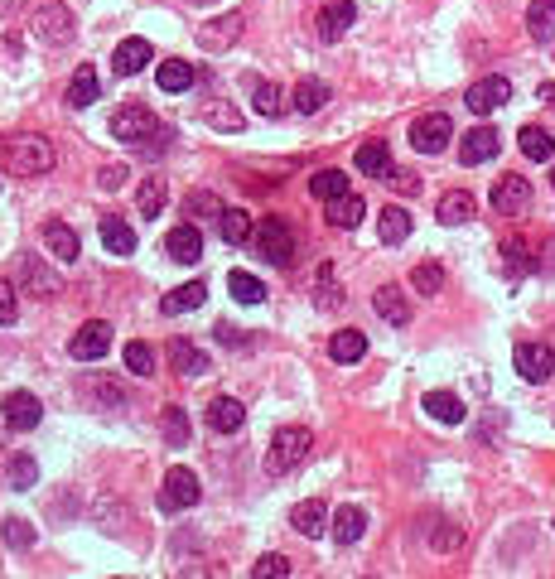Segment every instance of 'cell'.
<instances>
[{
	"label": "cell",
	"mask_w": 555,
	"mask_h": 579,
	"mask_svg": "<svg viewBox=\"0 0 555 579\" xmlns=\"http://www.w3.org/2000/svg\"><path fill=\"white\" fill-rule=\"evenodd\" d=\"M54 145L44 136H10L5 140V165L15 169L20 179H34V174H49L54 169Z\"/></svg>",
	"instance_id": "cell-1"
},
{
	"label": "cell",
	"mask_w": 555,
	"mask_h": 579,
	"mask_svg": "<svg viewBox=\"0 0 555 579\" xmlns=\"http://www.w3.org/2000/svg\"><path fill=\"white\" fill-rule=\"evenodd\" d=\"M29 29L44 39V44H68L73 34H78V25H73V10L63 5V0H34L29 5Z\"/></svg>",
	"instance_id": "cell-2"
},
{
	"label": "cell",
	"mask_w": 555,
	"mask_h": 579,
	"mask_svg": "<svg viewBox=\"0 0 555 579\" xmlns=\"http://www.w3.org/2000/svg\"><path fill=\"white\" fill-rule=\"evenodd\" d=\"M314 449V435H309L305 425H280L276 435H271V454H266V464L271 473H290L305 464V454Z\"/></svg>",
	"instance_id": "cell-3"
},
{
	"label": "cell",
	"mask_w": 555,
	"mask_h": 579,
	"mask_svg": "<svg viewBox=\"0 0 555 579\" xmlns=\"http://www.w3.org/2000/svg\"><path fill=\"white\" fill-rule=\"evenodd\" d=\"M155 131H160L155 111L140 107V102H126V107H116V116H111V136L126 140V145H145V136H155Z\"/></svg>",
	"instance_id": "cell-4"
},
{
	"label": "cell",
	"mask_w": 555,
	"mask_h": 579,
	"mask_svg": "<svg viewBox=\"0 0 555 579\" xmlns=\"http://www.w3.org/2000/svg\"><path fill=\"white\" fill-rule=\"evenodd\" d=\"M256 247H261V256H266L271 266H290V256H295V232H290V222L285 218H261Z\"/></svg>",
	"instance_id": "cell-5"
},
{
	"label": "cell",
	"mask_w": 555,
	"mask_h": 579,
	"mask_svg": "<svg viewBox=\"0 0 555 579\" xmlns=\"http://www.w3.org/2000/svg\"><path fill=\"white\" fill-rule=\"evenodd\" d=\"M198 497H203V488H198L194 469H169L165 488H160V512H189Z\"/></svg>",
	"instance_id": "cell-6"
},
{
	"label": "cell",
	"mask_w": 555,
	"mask_h": 579,
	"mask_svg": "<svg viewBox=\"0 0 555 579\" xmlns=\"http://www.w3.org/2000/svg\"><path fill=\"white\" fill-rule=\"evenodd\" d=\"M449 140H454V121L444 111H430V116H420L416 126H411V145H416L420 155H440Z\"/></svg>",
	"instance_id": "cell-7"
},
{
	"label": "cell",
	"mask_w": 555,
	"mask_h": 579,
	"mask_svg": "<svg viewBox=\"0 0 555 579\" xmlns=\"http://www.w3.org/2000/svg\"><path fill=\"white\" fill-rule=\"evenodd\" d=\"M507 97H512V83L493 73V78H478V83L464 92V107H469L473 116H493L498 107H507Z\"/></svg>",
	"instance_id": "cell-8"
},
{
	"label": "cell",
	"mask_w": 555,
	"mask_h": 579,
	"mask_svg": "<svg viewBox=\"0 0 555 579\" xmlns=\"http://www.w3.org/2000/svg\"><path fill=\"white\" fill-rule=\"evenodd\" d=\"M107 348H111V324L107 319H87L83 329L73 333V343H68V353H73L78 362L107 358Z\"/></svg>",
	"instance_id": "cell-9"
},
{
	"label": "cell",
	"mask_w": 555,
	"mask_h": 579,
	"mask_svg": "<svg viewBox=\"0 0 555 579\" xmlns=\"http://www.w3.org/2000/svg\"><path fill=\"white\" fill-rule=\"evenodd\" d=\"M493 208H498L502 218L527 213L531 208V179H522V174H502L498 184H493Z\"/></svg>",
	"instance_id": "cell-10"
},
{
	"label": "cell",
	"mask_w": 555,
	"mask_h": 579,
	"mask_svg": "<svg viewBox=\"0 0 555 579\" xmlns=\"http://www.w3.org/2000/svg\"><path fill=\"white\" fill-rule=\"evenodd\" d=\"M242 39V15L237 10H227L222 20H208V25H198V44L208 49V54H218V49H232Z\"/></svg>",
	"instance_id": "cell-11"
},
{
	"label": "cell",
	"mask_w": 555,
	"mask_h": 579,
	"mask_svg": "<svg viewBox=\"0 0 555 579\" xmlns=\"http://www.w3.org/2000/svg\"><path fill=\"white\" fill-rule=\"evenodd\" d=\"M353 15H358V5L353 0H324V10H319V39L324 44H338L343 34H348V25H353Z\"/></svg>",
	"instance_id": "cell-12"
},
{
	"label": "cell",
	"mask_w": 555,
	"mask_h": 579,
	"mask_svg": "<svg viewBox=\"0 0 555 579\" xmlns=\"http://www.w3.org/2000/svg\"><path fill=\"white\" fill-rule=\"evenodd\" d=\"M512 362H517V372H522L527 382H546V377L555 372V353L546 348V343H517Z\"/></svg>",
	"instance_id": "cell-13"
},
{
	"label": "cell",
	"mask_w": 555,
	"mask_h": 579,
	"mask_svg": "<svg viewBox=\"0 0 555 579\" xmlns=\"http://www.w3.org/2000/svg\"><path fill=\"white\" fill-rule=\"evenodd\" d=\"M0 411H5V430H34V425L44 420V406H39L29 391H10V396L0 401Z\"/></svg>",
	"instance_id": "cell-14"
},
{
	"label": "cell",
	"mask_w": 555,
	"mask_h": 579,
	"mask_svg": "<svg viewBox=\"0 0 555 579\" xmlns=\"http://www.w3.org/2000/svg\"><path fill=\"white\" fill-rule=\"evenodd\" d=\"M498 150H502V136L493 126H473L469 136H464V145H459V160L464 165H488Z\"/></svg>",
	"instance_id": "cell-15"
},
{
	"label": "cell",
	"mask_w": 555,
	"mask_h": 579,
	"mask_svg": "<svg viewBox=\"0 0 555 579\" xmlns=\"http://www.w3.org/2000/svg\"><path fill=\"white\" fill-rule=\"evenodd\" d=\"M372 309L387 319L391 329H406V324H411V300H406L401 285H382V290L372 295Z\"/></svg>",
	"instance_id": "cell-16"
},
{
	"label": "cell",
	"mask_w": 555,
	"mask_h": 579,
	"mask_svg": "<svg viewBox=\"0 0 555 579\" xmlns=\"http://www.w3.org/2000/svg\"><path fill=\"white\" fill-rule=\"evenodd\" d=\"M165 251H169V261H203V232H198L194 222H179V227H169Z\"/></svg>",
	"instance_id": "cell-17"
},
{
	"label": "cell",
	"mask_w": 555,
	"mask_h": 579,
	"mask_svg": "<svg viewBox=\"0 0 555 579\" xmlns=\"http://www.w3.org/2000/svg\"><path fill=\"white\" fill-rule=\"evenodd\" d=\"M150 58H155L150 39H121V44H116V54H111V68H116L121 78H136Z\"/></svg>",
	"instance_id": "cell-18"
},
{
	"label": "cell",
	"mask_w": 555,
	"mask_h": 579,
	"mask_svg": "<svg viewBox=\"0 0 555 579\" xmlns=\"http://www.w3.org/2000/svg\"><path fill=\"white\" fill-rule=\"evenodd\" d=\"M39 237H44V247L54 251L58 261H68V266H73V261H78V232H73V227H68V222H58V218H49L44 222V232H39Z\"/></svg>",
	"instance_id": "cell-19"
},
{
	"label": "cell",
	"mask_w": 555,
	"mask_h": 579,
	"mask_svg": "<svg viewBox=\"0 0 555 579\" xmlns=\"http://www.w3.org/2000/svg\"><path fill=\"white\" fill-rule=\"evenodd\" d=\"M290 522H295V531H300V536H309V541H314V536H324V531H329V502L309 497V502H300V507H295V517H290Z\"/></svg>",
	"instance_id": "cell-20"
},
{
	"label": "cell",
	"mask_w": 555,
	"mask_h": 579,
	"mask_svg": "<svg viewBox=\"0 0 555 579\" xmlns=\"http://www.w3.org/2000/svg\"><path fill=\"white\" fill-rule=\"evenodd\" d=\"M242 420H247L242 401H232V396H213V401H208V425H213L218 435H232V430H242Z\"/></svg>",
	"instance_id": "cell-21"
},
{
	"label": "cell",
	"mask_w": 555,
	"mask_h": 579,
	"mask_svg": "<svg viewBox=\"0 0 555 579\" xmlns=\"http://www.w3.org/2000/svg\"><path fill=\"white\" fill-rule=\"evenodd\" d=\"M20 276H25L29 295H39V300H54L58 290H63V285H58V276H54V271H49V266H44V261H39V256H25V266H20Z\"/></svg>",
	"instance_id": "cell-22"
},
{
	"label": "cell",
	"mask_w": 555,
	"mask_h": 579,
	"mask_svg": "<svg viewBox=\"0 0 555 579\" xmlns=\"http://www.w3.org/2000/svg\"><path fill=\"white\" fill-rule=\"evenodd\" d=\"M329 531H333L338 546H358L362 531H367V512H362V507H338V517L329 522Z\"/></svg>",
	"instance_id": "cell-23"
},
{
	"label": "cell",
	"mask_w": 555,
	"mask_h": 579,
	"mask_svg": "<svg viewBox=\"0 0 555 579\" xmlns=\"http://www.w3.org/2000/svg\"><path fill=\"white\" fill-rule=\"evenodd\" d=\"M102 247L111 256H136V227L126 218H102Z\"/></svg>",
	"instance_id": "cell-24"
},
{
	"label": "cell",
	"mask_w": 555,
	"mask_h": 579,
	"mask_svg": "<svg viewBox=\"0 0 555 579\" xmlns=\"http://www.w3.org/2000/svg\"><path fill=\"white\" fill-rule=\"evenodd\" d=\"M169 362H174V372H179V377H203V372L213 367L208 353L194 348V343H169Z\"/></svg>",
	"instance_id": "cell-25"
},
{
	"label": "cell",
	"mask_w": 555,
	"mask_h": 579,
	"mask_svg": "<svg viewBox=\"0 0 555 579\" xmlns=\"http://www.w3.org/2000/svg\"><path fill=\"white\" fill-rule=\"evenodd\" d=\"M155 83H160V92H189V87L198 83V73H194V63H184V58H169V63H160Z\"/></svg>",
	"instance_id": "cell-26"
},
{
	"label": "cell",
	"mask_w": 555,
	"mask_h": 579,
	"mask_svg": "<svg viewBox=\"0 0 555 579\" xmlns=\"http://www.w3.org/2000/svg\"><path fill=\"white\" fill-rule=\"evenodd\" d=\"M377 232H382V242H387V247H401V242L411 237V213H406V208H396V203L382 208V213H377Z\"/></svg>",
	"instance_id": "cell-27"
},
{
	"label": "cell",
	"mask_w": 555,
	"mask_h": 579,
	"mask_svg": "<svg viewBox=\"0 0 555 579\" xmlns=\"http://www.w3.org/2000/svg\"><path fill=\"white\" fill-rule=\"evenodd\" d=\"M97 92H102V87H97V68H92V63H78V73H73V83H68V107H92V102H97Z\"/></svg>",
	"instance_id": "cell-28"
},
{
	"label": "cell",
	"mask_w": 555,
	"mask_h": 579,
	"mask_svg": "<svg viewBox=\"0 0 555 579\" xmlns=\"http://www.w3.org/2000/svg\"><path fill=\"white\" fill-rule=\"evenodd\" d=\"M203 300H208V285H203V280H189V285L169 290L165 300H160V309H165V314H189V309H198Z\"/></svg>",
	"instance_id": "cell-29"
},
{
	"label": "cell",
	"mask_w": 555,
	"mask_h": 579,
	"mask_svg": "<svg viewBox=\"0 0 555 579\" xmlns=\"http://www.w3.org/2000/svg\"><path fill=\"white\" fill-rule=\"evenodd\" d=\"M527 29L536 44H555V0H531Z\"/></svg>",
	"instance_id": "cell-30"
},
{
	"label": "cell",
	"mask_w": 555,
	"mask_h": 579,
	"mask_svg": "<svg viewBox=\"0 0 555 579\" xmlns=\"http://www.w3.org/2000/svg\"><path fill=\"white\" fill-rule=\"evenodd\" d=\"M329 358L333 362H362V358H367V333H358V329L333 333V338H329Z\"/></svg>",
	"instance_id": "cell-31"
},
{
	"label": "cell",
	"mask_w": 555,
	"mask_h": 579,
	"mask_svg": "<svg viewBox=\"0 0 555 579\" xmlns=\"http://www.w3.org/2000/svg\"><path fill=\"white\" fill-rule=\"evenodd\" d=\"M295 111L300 116H314V111L329 107V83H319V78H300V87H295Z\"/></svg>",
	"instance_id": "cell-32"
},
{
	"label": "cell",
	"mask_w": 555,
	"mask_h": 579,
	"mask_svg": "<svg viewBox=\"0 0 555 579\" xmlns=\"http://www.w3.org/2000/svg\"><path fill=\"white\" fill-rule=\"evenodd\" d=\"M522 155L527 160H536V165H546V160H555V136L546 131V126H522Z\"/></svg>",
	"instance_id": "cell-33"
},
{
	"label": "cell",
	"mask_w": 555,
	"mask_h": 579,
	"mask_svg": "<svg viewBox=\"0 0 555 579\" xmlns=\"http://www.w3.org/2000/svg\"><path fill=\"white\" fill-rule=\"evenodd\" d=\"M362 218H367V203H362L358 193H343V198H333L329 203V222L333 227H343V232H353Z\"/></svg>",
	"instance_id": "cell-34"
},
{
	"label": "cell",
	"mask_w": 555,
	"mask_h": 579,
	"mask_svg": "<svg viewBox=\"0 0 555 579\" xmlns=\"http://www.w3.org/2000/svg\"><path fill=\"white\" fill-rule=\"evenodd\" d=\"M358 169H362V174H372V179H387V174H391L387 140H367V145H358Z\"/></svg>",
	"instance_id": "cell-35"
},
{
	"label": "cell",
	"mask_w": 555,
	"mask_h": 579,
	"mask_svg": "<svg viewBox=\"0 0 555 579\" xmlns=\"http://www.w3.org/2000/svg\"><path fill=\"white\" fill-rule=\"evenodd\" d=\"M425 411H430V420H440V425H459V420H464V401H459L454 391H430V396H425Z\"/></svg>",
	"instance_id": "cell-36"
},
{
	"label": "cell",
	"mask_w": 555,
	"mask_h": 579,
	"mask_svg": "<svg viewBox=\"0 0 555 579\" xmlns=\"http://www.w3.org/2000/svg\"><path fill=\"white\" fill-rule=\"evenodd\" d=\"M473 213H478V203H473V193L454 189L440 198V222H449V227H459V222H469Z\"/></svg>",
	"instance_id": "cell-37"
},
{
	"label": "cell",
	"mask_w": 555,
	"mask_h": 579,
	"mask_svg": "<svg viewBox=\"0 0 555 579\" xmlns=\"http://www.w3.org/2000/svg\"><path fill=\"white\" fill-rule=\"evenodd\" d=\"M218 232H222V242L242 247V242L251 237V218L242 213V208H222V213H218Z\"/></svg>",
	"instance_id": "cell-38"
},
{
	"label": "cell",
	"mask_w": 555,
	"mask_h": 579,
	"mask_svg": "<svg viewBox=\"0 0 555 579\" xmlns=\"http://www.w3.org/2000/svg\"><path fill=\"white\" fill-rule=\"evenodd\" d=\"M309 193H314V198H324V203H333V198H343V193H348V174H343V169H319V174L309 179Z\"/></svg>",
	"instance_id": "cell-39"
},
{
	"label": "cell",
	"mask_w": 555,
	"mask_h": 579,
	"mask_svg": "<svg viewBox=\"0 0 555 579\" xmlns=\"http://www.w3.org/2000/svg\"><path fill=\"white\" fill-rule=\"evenodd\" d=\"M227 290H232L242 304H261V300H266V285L251 276V271H232V276H227Z\"/></svg>",
	"instance_id": "cell-40"
},
{
	"label": "cell",
	"mask_w": 555,
	"mask_h": 579,
	"mask_svg": "<svg viewBox=\"0 0 555 579\" xmlns=\"http://www.w3.org/2000/svg\"><path fill=\"white\" fill-rule=\"evenodd\" d=\"M251 107L261 111V116H280V111H285V97H280L276 83L261 78V83H251Z\"/></svg>",
	"instance_id": "cell-41"
},
{
	"label": "cell",
	"mask_w": 555,
	"mask_h": 579,
	"mask_svg": "<svg viewBox=\"0 0 555 579\" xmlns=\"http://www.w3.org/2000/svg\"><path fill=\"white\" fill-rule=\"evenodd\" d=\"M160 420H165V440L174 444V449H184V444H189V415H184V406H165Z\"/></svg>",
	"instance_id": "cell-42"
},
{
	"label": "cell",
	"mask_w": 555,
	"mask_h": 579,
	"mask_svg": "<svg viewBox=\"0 0 555 579\" xmlns=\"http://www.w3.org/2000/svg\"><path fill=\"white\" fill-rule=\"evenodd\" d=\"M136 208L145 218H160V208H165V179H145L136 193Z\"/></svg>",
	"instance_id": "cell-43"
},
{
	"label": "cell",
	"mask_w": 555,
	"mask_h": 579,
	"mask_svg": "<svg viewBox=\"0 0 555 579\" xmlns=\"http://www.w3.org/2000/svg\"><path fill=\"white\" fill-rule=\"evenodd\" d=\"M126 372L131 377H150L155 372V348L150 343H126Z\"/></svg>",
	"instance_id": "cell-44"
},
{
	"label": "cell",
	"mask_w": 555,
	"mask_h": 579,
	"mask_svg": "<svg viewBox=\"0 0 555 579\" xmlns=\"http://www.w3.org/2000/svg\"><path fill=\"white\" fill-rule=\"evenodd\" d=\"M411 285H416V295H440V290H444V271L435 266V261H425V266L411 271Z\"/></svg>",
	"instance_id": "cell-45"
},
{
	"label": "cell",
	"mask_w": 555,
	"mask_h": 579,
	"mask_svg": "<svg viewBox=\"0 0 555 579\" xmlns=\"http://www.w3.org/2000/svg\"><path fill=\"white\" fill-rule=\"evenodd\" d=\"M34 478H39V464H34L29 454H15V459H10V488H29Z\"/></svg>",
	"instance_id": "cell-46"
},
{
	"label": "cell",
	"mask_w": 555,
	"mask_h": 579,
	"mask_svg": "<svg viewBox=\"0 0 555 579\" xmlns=\"http://www.w3.org/2000/svg\"><path fill=\"white\" fill-rule=\"evenodd\" d=\"M251 575L256 579H285L290 575V560H285V555H261V560L251 565Z\"/></svg>",
	"instance_id": "cell-47"
},
{
	"label": "cell",
	"mask_w": 555,
	"mask_h": 579,
	"mask_svg": "<svg viewBox=\"0 0 555 579\" xmlns=\"http://www.w3.org/2000/svg\"><path fill=\"white\" fill-rule=\"evenodd\" d=\"M319 309H333V304H343V290L333 285V266H319Z\"/></svg>",
	"instance_id": "cell-48"
},
{
	"label": "cell",
	"mask_w": 555,
	"mask_h": 579,
	"mask_svg": "<svg viewBox=\"0 0 555 579\" xmlns=\"http://www.w3.org/2000/svg\"><path fill=\"white\" fill-rule=\"evenodd\" d=\"M5 541H10L15 551H29V546H34V526L20 522V517H10V522H5Z\"/></svg>",
	"instance_id": "cell-49"
},
{
	"label": "cell",
	"mask_w": 555,
	"mask_h": 579,
	"mask_svg": "<svg viewBox=\"0 0 555 579\" xmlns=\"http://www.w3.org/2000/svg\"><path fill=\"white\" fill-rule=\"evenodd\" d=\"M20 319V295L10 280H0V324H15Z\"/></svg>",
	"instance_id": "cell-50"
},
{
	"label": "cell",
	"mask_w": 555,
	"mask_h": 579,
	"mask_svg": "<svg viewBox=\"0 0 555 579\" xmlns=\"http://www.w3.org/2000/svg\"><path fill=\"white\" fill-rule=\"evenodd\" d=\"M459 541H464V531H459V526L449 531V522H440V531H435V546H440V551H454Z\"/></svg>",
	"instance_id": "cell-51"
},
{
	"label": "cell",
	"mask_w": 555,
	"mask_h": 579,
	"mask_svg": "<svg viewBox=\"0 0 555 579\" xmlns=\"http://www.w3.org/2000/svg\"><path fill=\"white\" fill-rule=\"evenodd\" d=\"M97 184H102V189H121V184H126V165H107L97 174Z\"/></svg>",
	"instance_id": "cell-52"
},
{
	"label": "cell",
	"mask_w": 555,
	"mask_h": 579,
	"mask_svg": "<svg viewBox=\"0 0 555 579\" xmlns=\"http://www.w3.org/2000/svg\"><path fill=\"white\" fill-rule=\"evenodd\" d=\"M189 208H194V213H213V218L222 213V203L218 198H208V193H189Z\"/></svg>",
	"instance_id": "cell-53"
},
{
	"label": "cell",
	"mask_w": 555,
	"mask_h": 579,
	"mask_svg": "<svg viewBox=\"0 0 555 579\" xmlns=\"http://www.w3.org/2000/svg\"><path fill=\"white\" fill-rule=\"evenodd\" d=\"M387 184H391V189H401V193H416V189H420V179H416V174H401V169H391V174H387Z\"/></svg>",
	"instance_id": "cell-54"
},
{
	"label": "cell",
	"mask_w": 555,
	"mask_h": 579,
	"mask_svg": "<svg viewBox=\"0 0 555 579\" xmlns=\"http://www.w3.org/2000/svg\"><path fill=\"white\" fill-rule=\"evenodd\" d=\"M208 121H213V126H227V131H237V126H242V116H237V111H213V116H208Z\"/></svg>",
	"instance_id": "cell-55"
},
{
	"label": "cell",
	"mask_w": 555,
	"mask_h": 579,
	"mask_svg": "<svg viewBox=\"0 0 555 579\" xmlns=\"http://www.w3.org/2000/svg\"><path fill=\"white\" fill-rule=\"evenodd\" d=\"M536 97H541V102H546V107L555 111V83H546V87H536Z\"/></svg>",
	"instance_id": "cell-56"
},
{
	"label": "cell",
	"mask_w": 555,
	"mask_h": 579,
	"mask_svg": "<svg viewBox=\"0 0 555 579\" xmlns=\"http://www.w3.org/2000/svg\"><path fill=\"white\" fill-rule=\"evenodd\" d=\"M551 184H555V169H551Z\"/></svg>",
	"instance_id": "cell-57"
}]
</instances>
